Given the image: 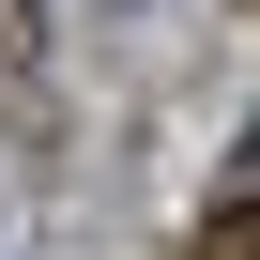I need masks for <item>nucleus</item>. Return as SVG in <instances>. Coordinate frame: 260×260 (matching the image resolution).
Here are the masks:
<instances>
[{
    "label": "nucleus",
    "instance_id": "obj_1",
    "mask_svg": "<svg viewBox=\"0 0 260 260\" xmlns=\"http://www.w3.org/2000/svg\"><path fill=\"white\" fill-rule=\"evenodd\" d=\"M199 260H260V122L230 138V169H214V199H199Z\"/></svg>",
    "mask_w": 260,
    "mask_h": 260
},
{
    "label": "nucleus",
    "instance_id": "obj_2",
    "mask_svg": "<svg viewBox=\"0 0 260 260\" xmlns=\"http://www.w3.org/2000/svg\"><path fill=\"white\" fill-rule=\"evenodd\" d=\"M0 107L46 122V0H0Z\"/></svg>",
    "mask_w": 260,
    "mask_h": 260
}]
</instances>
